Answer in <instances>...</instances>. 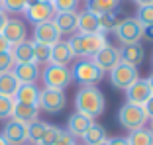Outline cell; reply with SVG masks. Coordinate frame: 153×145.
<instances>
[{"label":"cell","instance_id":"6da1fadb","mask_svg":"<svg viewBox=\"0 0 153 145\" xmlns=\"http://www.w3.org/2000/svg\"><path fill=\"white\" fill-rule=\"evenodd\" d=\"M75 108L76 112L88 116L90 120H96L106 110V98L96 86H82L75 96Z\"/></svg>","mask_w":153,"mask_h":145},{"label":"cell","instance_id":"83f0119b","mask_svg":"<svg viewBox=\"0 0 153 145\" xmlns=\"http://www.w3.org/2000/svg\"><path fill=\"white\" fill-rule=\"evenodd\" d=\"M81 139L85 141V145H96L100 141H106V129L102 126H98V124H92Z\"/></svg>","mask_w":153,"mask_h":145},{"label":"cell","instance_id":"8d00e7d4","mask_svg":"<svg viewBox=\"0 0 153 145\" xmlns=\"http://www.w3.org/2000/svg\"><path fill=\"white\" fill-rule=\"evenodd\" d=\"M55 145H76V139L71 135L69 132H63V135H61V139L57 141Z\"/></svg>","mask_w":153,"mask_h":145},{"label":"cell","instance_id":"74e56055","mask_svg":"<svg viewBox=\"0 0 153 145\" xmlns=\"http://www.w3.org/2000/svg\"><path fill=\"white\" fill-rule=\"evenodd\" d=\"M141 108H143V112H145V116H147V120H153V96L147 100V102H145L143 106H141Z\"/></svg>","mask_w":153,"mask_h":145},{"label":"cell","instance_id":"d6a6232c","mask_svg":"<svg viewBox=\"0 0 153 145\" xmlns=\"http://www.w3.org/2000/svg\"><path fill=\"white\" fill-rule=\"evenodd\" d=\"M6 14H22L27 8V0H2Z\"/></svg>","mask_w":153,"mask_h":145},{"label":"cell","instance_id":"7bdbcfd3","mask_svg":"<svg viewBox=\"0 0 153 145\" xmlns=\"http://www.w3.org/2000/svg\"><path fill=\"white\" fill-rule=\"evenodd\" d=\"M135 4H137V8H140V6H151L153 4V0H134Z\"/></svg>","mask_w":153,"mask_h":145},{"label":"cell","instance_id":"d6986e66","mask_svg":"<svg viewBox=\"0 0 153 145\" xmlns=\"http://www.w3.org/2000/svg\"><path fill=\"white\" fill-rule=\"evenodd\" d=\"M39 116V108L37 106H32V104H20V102H14V110H12V120L20 124H32Z\"/></svg>","mask_w":153,"mask_h":145},{"label":"cell","instance_id":"9a60e30c","mask_svg":"<svg viewBox=\"0 0 153 145\" xmlns=\"http://www.w3.org/2000/svg\"><path fill=\"white\" fill-rule=\"evenodd\" d=\"M118 53H120V61L131 67H137V65L143 63L145 59V49L141 43H128V45L118 47Z\"/></svg>","mask_w":153,"mask_h":145},{"label":"cell","instance_id":"277c9868","mask_svg":"<svg viewBox=\"0 0 153 145\" xmlns=\"http://www.w3.org/2000/svg\"><path fill=\"white\" fill-rule=\"evenodd\" d=\"M73 81H76L81 86H96L104 78V72L96 67L90 59H81L71 67Z\"/></svg>","mask_w":153,"mask_h":145},{"label":"cell","instance_id":"30bf717a","mask_svg":"<svg viewBox=\"0 0 153 145\" xmlns=\"http://www.w3.org/2000/svg\"><path fill=\"white\" fill-rule=\"evenodd\" d=\"M26 18L36 26V24H43V22H51L55 18V8L51 2H36V4L26 8Z\"/></svg>","mask_w":153,"mask_h":145},{"label":"cell","instance_id":"8992f818","mask_svg":"<svg viewBox=\"0 0 153 145\" xmlns=\"http://www.w3.org/2000/svg\"><path fill=\"white\" fill-rule=\"evenodd\" d=\"M116 33V39L120 41L122 45H128V43H140L143 39V26L135 18H126L118 24V27L114 30Z\"/></svg>","mask_w":153,"mask_h":145},{"label":"cell","instance_id":"5bb4252c","mask_svg":"<svg viewBox=\"0 0 153 145\" xmlns=\"http://www.w3.org/2000/svg\"><path fill=\"white\" fill-rule=\"evenodd\" d=\"M2 36L8 39L10 45H16V43H22L27 37V27L22 20L18 18H8L4 24V30H2Z\"/></svg>","mask_w":153,"mask_h":145},{"label":"cell","instance_id":"c3c4849f","mask_svg":"<svg viewBox=\"0 0 153 145\" xmlns=\"http://www.w3.org/2000/svg\"><path fill=\"white\" fill-rule=\"evenodd\" d=\"M39 2H53V0H39Z\"/></svg>","mask_w":153,"mask_h":145},{"label":"cell","instance_id":"5b68a950","mask_svg":"<svg viewBox=\"0 0 153 145\" xmlns=\"http://www.w3.org/2000/svg\"><path fill=\"white\" fill-rule=\"evenodd\" d=\"M118 122L122 124V127H126L128 132H135V129H141L147 124V116H145L143 108L141 106H135L131 102H126L118 110Z\"/></svg>","mask_w":153,"mask_h":145},{"label":"cell","instance_id":"9c48e42d","mask_svg":"<svg viewBox=\"0 0 153 145\" xmlns=\"http://www.w3.org/2000/svg\"><path fill=\"white\" fill-rule=\"evenodd\" d=\"M90 61H92V63H94L102 72H106V71L110 72L118 63H120V53H118V47H114V45H110V43H108V45L102 47L98 53L92 55V57H90Z\"/></svg>","mask_w":153,"mask_h":145},{"label":"cell","instance_id":"484cf974","mask_svg":"<svg viewBox=\"0 0 153 145\" xmlns=\"http://www.w3.org/2000/svg\"><path fill=\"white\" fill-rule=\"evenodd\" d=\"M126 139L128 145H153V132L147 127H141V129L130 132V135Z\"/></svg>","mask_w":153,"mask_h":145},{"label":"cell","instance_id":"836d02e7","mask_svg":"<svg viewBox=\"0 0 153 145\" xmlns=\"http://www.w3.org/2000/svg\"><path fill=\"white\" fill-rule=\"evenodd\" d=\"M14 110V98L0 96V120H10Z\"/></svg>","mask_w":153,"mask_h":145},{"label":"cell","instance_id":"ba28073f","mask_svg":"<svg viewBox=\"0 0 153 145\" xmlns=\"http://www.w3.org/2000/svg\"><path fill=\"white\" fill-rule=\"evenodd\" d=\"M67 104V96L63 90H55V88H43L39 90V100H37V108L47 114H57L65 108Z\"/></svg>","mask_w":153,"mask_h":145},{"label":"cell","instance_id":"8fae6325","mask_svg":"<svg viewBox=\"0 0 153 145\" xmlns=\"http://www.w3.org/2000/svg\"><path fill=\"white\" fill-rule=\"evenodd\" d=\"M37 43H45V45H55L57 41H61V33H59L57 26L51 22H43V24H36L33 26V39Z\"/></svg>","mask_w":153,"mask_h":145},{"label":"cell","instance_id":"bcb514c9","mask_svg":"<svg viewBox=\"0 0 153 145\" xmlns=\"http://www.w3.org/2000/svg\"><path fill=\"white\" fill-rule=\"evenodd\" d=\"M96 145H108V139H106V141H100V143H96Z\"/></svg>","mask_w":153,"mask_h":145},{"label":"cell","instance_id":"52a82bcc","mask_svg":"<svg viewBox=\"0 0 153 145\" xmlns=\"http://www.w3.org/2000/svg\"><path fill=\"white\" fill-rule=\"evenodd\" d=\"M137 78H140L137 67L126 65V63H122V61L110 71V82H112L114 88H120V90H128Z\"/></svg>","mask_w":153,"mask_h":145},{"label":"cell","instance_id":"2e32d148","mask_svg":"<svg viewBox=\"0 0 153 145\" xmlns=\"http://www.w3.org/2000/svg\"><path fill=\"white\" fill-rule=\"evenodd\" d=\"M76 22H79V12H57L53 18V24L57 26L61 36H73L76 33Z\"/></svg>","mask_w":153,"mask_h":145},{"label":"cell","instance_id":"4fadbf2b","mask_svg":"<svg viewBox=\"0 0 153 145\" xmlns=\"http://www.w3.org/2000/svg\"><path fill=\"white\" fill-rule=\"evenodd\" d=\"M151 96H153V92H151V86H149L147 78H137V81L126 90L128 102H131V104H135V106H143Z\"/></svg>","mask_w":153,"mask_h":145},{"label":"cell","instance_id":"e0dca14e","mask_svg":"<svg viewBox=\"0 0 153 145\" xmlns=\"http://www.w3.org/2000/svg\"><path fill=\"white\" fill-rule=\"evenodd\" d=\"M12 72H14V77L20 81V84H36V81L39 78V65L20 63V65H14Z\"/></svg>","mask_w":153,"mask_h":145},{"label":"cell","instance_id":"f1b7e54d","mask_svg":"<svg viewBox=\"0 0 153 145\" xmlns=\"http://www.w3.org/2000/svg\"><path fill=\"white\" fill-rule=\"evenodd\" d=\"M98 24H100V32L102 33H108V32H114L120 24L118 20V14L116 12H104L98 16Z\"/></svg>","mask_w":153,"mask_h":145},{"label":"cell","instance_id":"7c38bea8","mask_svg":"<svg viewBox=\"0 0 153 145\" xmlns=\"http://www.w3.org/2000/svg\"><path fill=\"white\" fill-rule=\"evenodd\" d=\"M2 135L8 141V145H26L27 143V126L10 118L6 122L4 129H2Z\"/></svg>","mask_w":153,"mask_h":145},{"label":"cell","instance_id":"f35d334b","mask_svg":"<svg viewBox=\"0 0 153 145\" xmlns=\"http://www.w3.org/2000/svg\"><path fill=\"white\" fill-rule=\"evenodd\" d=\"M12 49V45L8 43V39H6L2 33H0V53H4V51H10Z\"/></svg>","mask_w":153,"mask_h":145},{"label":"cell","instance_id":"44dd1931","mask_svg":"<svg viewBox=\"0 0 153 145\" xmlns=\"http://www.w3.org/2000/svg\"><path fill=\"white\" fill-rule=\"evenodd\" d=\"M75 59L71 47H69L67 41H57L55 45H51V59L49 63L53 65H69L71 61Z\"/></svg>","mask_w":153,"mask_h":145},{"label":"cell","instance_id":"f907efd6","mask_svg":"<svg viewBox=\"0 0 153 145\" xmlns=\"http://www.w3.org/2000/svg\"><path fill=\"white\" fill-rule=\"evenodd\" d=\"M26 145H30V143H26Z\"/></svg>","mask_w":153,"mask_h":145},{"label":"cell","instance_id":"4dcf8cb0","mask_svg":"<svg viewBox=\"0 0 153 145\" xmlns=\"http://www.w3.org/2000/svg\"><path fill=\"white\" fill-rule=\"evenodd\" d=\"M61 135H63V129H61V127L47 124V129H45L43 137H41V141L37 145H55L59 139H61Z\"/></svg>","mask_w":153,"mask_h":145},{"label":"cell","instance_id":"1f68e13d","mask_svg":"<svg viewBox=\"0 0 153 145\" xmlns=\"http://www.w3.org/2000/svg\"><path fill=\"white\" fill-rule=\"evenodd\" d=\"M135 20L141 24V26H153V4L151 6H140L137 12H135Z\"/></svg>","mask_w":153,"mask_h":145},{"label":"cell","instance_id":"d4e9b609","mask_svg":"<svg viewBox=\"0 0 153 145\" xmlns=\"http://www.w3.org/2000/svg\"><path fill=\"white\" fill-rule=\"evenodd\" d=\"M120 6V0H86V10L96 16L104 12H116Z\"/></svg>","mask_w":153,"mask_h":145},{"label":"cell","instance_id":"ac0fdd59","mask_svg":"<svg viewBox=\"0 0 153 145\" xmlns=\"http://www.w3.org/2000/svg\"><path fill=\"white\" fill-rule=\"evenodd\" d=\"M92 124H94V120H90L88 116H85V114H81V112H75V114H71V116H69L67 132L76 139V137H82V135H85L86 129H88Z\"/></svg>","mask_w":153,"mask_h":145},{"label":"cell","instance_id":"7402d4cb","mask_svg":"<svg viewBox=\"0 0 153 145\" xmlns=\"http://www.w3.org/2000/svg\"><path fill=\"white\" fill-rule=\"evenodd\" d=\"M10 53H12V59H14L16 65H20V63H33V43L27 41V39L22 41V43L12 45Z\"/></svg>","mask_w":153,"mask_h":145},{"label":"cell","instance_id":"4316f807","mask_svg":"<svg viewBox=\"0 0 153 145\" xmlns=\"http://www.w3.org/2000/svg\"><path fill=\"white\" fill-rule=\"evenodd\" d=\"M45 129H47V122H41V120H36V122L27 124V143L30 145H37L43 137Z\"/></svg>","mask_w":153,"mask_h":145},{"label":"cell","instance_id":"3957f363","mask_svg":"<svg viewBox=\"0 0 153 145\" xmlns=\"http://www.w3.org/2000/svg\"><path fill=\"white\" fill-rule=\"evenodd\" d=\"M41 81H43L45 88H55V90H65L67 86H71L73 82V75L71 69L67 65H53L47 63L45 69L39 72Z\"/></svg>","mask_w":153,"mask_h":145},{"label":"cell","instance_id":"f546056e","mask_svg":"<svg viewBox=\"0 0 153 145\" xmlns=\"http://www.w3.org/2000/svg\"><path fill=\"white\" fill-rule=\"evenodd\" d=\"M33 43V63L36 65H47L51 59V45H45V43H37V41H32Z\"/></svg>","mask_w":153,"mask_h":145},{"label":"cell","instance_id":"f6af8a7d","mask_svg":"<svg viewBox=\"0 0 153 145\" xmlns=\"http://www.w3.org/2000/svg\"><path fill=\"white\" fill-rule=\"evenodd\" d=\"M0 145H8V141L4 139V135H2V133H0Z\"/></svg>","mask_w":153,"mask_h":145},{"label":"cell","instance_id":"7dc6e473","mask_svg":"<svg viewBox=\"0 0 153 145\" xmlns=\"http://www.w3.org/2000/svg\"><path fill=\"white\" fill-rule=\"evenodd\" d=\"M0 12H4V4H2V0H0Z\"/></svg>","mask_w":153,"mask_h":145},{"label":"cell","instance_id":"7a4b0ae2","mask_svg":"<svg viewBox=\"0 0 153 145\" xmlns=\"http://www.w3.org/2000/svg\"><path fill=\"white\" fill-rule=\"evenodd\" d=\"M69 47H71L73 55L75 57H81V59H90L94 53H98L102 47L108 45V41L104 37V33H73L71 39L67 41Z\"/></svg>","mask_w":153,"mask_h":145},{"label":"cell","instance_id":"681fc988","mask_svg":"<svg viewBox=\"0 0 153 145\" xmlns=\"http://www.w3.org/2000/svg\"><path fill=\"white\" fill-rule=\"evenodd\" d=\"M151 132H153V120H151Z\"/></svg>","mask_w":153,"mask_h":145},{"label":"cell","instance_id":"b9f144b4","mask_svg":"<svg viewBox=\"0 0 153 145\" xmlns=\"http://www.w3.org/2000/svg\"><path fill=\"white\" fill-rule=\"evenodd\" d=\"M6 20H8V14H6V12H0V33H2V30H4Z\"/></svg>","mask_w":153,"mask_h":145},{"label":"cell","instance_id":"ab89813d","mask_svg":"<svg viewBox=\"0 0 153 145\" xmlns=\"http://www.w3.org/2000/svg\"><path fill=\"white\" fill-rule=\"evenodd\" d=\"M108 145H128V139L126 137H112V139H108Z\"/></svg>","mask_w":153,"mask_h":145},{"label":"cell","instance_id":"ee69618b","mask_svg":"<svg viewBox=\"0 0 153 145\" xmlns=\"http://www.w3.org/2000/svg\"><path fill=\"white\" fill-rule=\"evenodd\" d=\"M147 82H149V86H151V92H153V75H149V78H147Z\"/></svg>","mask_w":153,"mask_h":145},{"label":"cell","instance_id":"d590c367","mask_svg":"<svg viewBox=\"0 0 153 145\" xmlns=\"http://www.w3.org/2000/svg\"><path fill=\"white\" fill-rule=\"evenodd\" d=\"M14 59H12V53L10 51H4V53H0V72H8L14 69Z\"/></svg>","mask_w":153,"mask_h":145},{"label":"cell","instance_id":"e575fe53","mask_svg":"<svg viewBox=\"0 0 153 145\" xmlns=\"http://www.w3.org/2000/svg\"><path fill=\"white\" fill-rule=\"evenodd\" d=\"M51 4H53L55 12H75L79 0H53Z\"/></svg>","mask_w":153,"mask_h":145},{"label":"cell","instance_id":"cb8c5ba5","mask_svg":"<svg viewBox=\"0 0 153 145\" xmlns=\"http://www.w3.org/2000/svg\"><path fill=\"white\" fill-rule=\"evenodd\" d=\"M20 86V81L14 77V72H0V96H8V98H14L16 90Z\"/></svg>","mask_w":153,"mask_h":145},{"label":"cell","instance_id":"816d5d0a","mask_svg":"<svg viewBox=\"0 0 153 145\" xmlns=\"http://www.w3.org/2000/svg\"><path fill=\"white\" fill-rule=\"evenodd\" d=\"M76 145H79V143H76Z\"/></svg>","mask_w":153,"mask_h":145},{"label":"cell","instance_id":"60d3db41","mask_svg":"<svg viewBox=\"0 0 153 145\" xmlns=\"http://www.w3.org/2000/svg\"><path fill=\"white\" fill-rule=\"evenodd\" d=\"M143 37L149 41H153V26H145L143 27Z\"/></svg>","mask_w":153,"mask_h":145},{"label":"cell","instance_id":"ffe728a7","mask_svg":"<svg viewBox=\"0 0 153 145\" xmlns=\"http://www.w3.org/2000/svg\"><path fill=\"white\" fill-rule=\"evenodd\" d=\"M76 32L79 33H102L100 32V24H98V16L88 10L79 14V22H76Z\"/></svg>","mask_w":153,"mask_h":145},{"label":"cell","instance_id":"603a6c76","mask_svg":"<svg viewBox=\"0 0 153 145\" xmlns=\"http://www.w3.org/2000/svg\"><path fill=\"white\" fill-rule=\"evenodd\" d=\"M37 100H39V88L36 84H20L14 94V102H20V104L37 106Z\"/></svg>","mask_w":153,"mask_h":145}]
</instances>
